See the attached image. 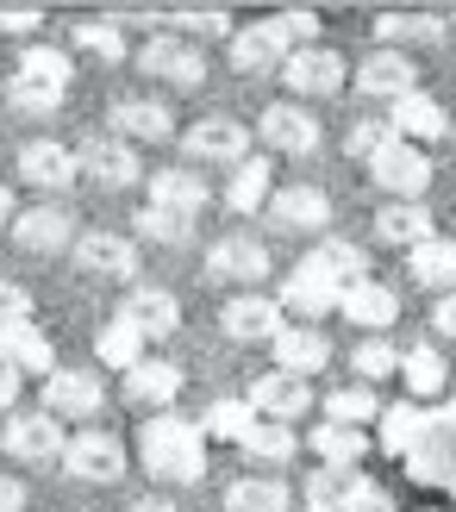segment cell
Masks as SVG:
<instances>
[{"label":"cell","instance_id":"6da1fadb","mask_svg":"<svg viewBox=\"0 0 456 512\" xmlns=\"http://www.w3.org/2000/svg\"><path fill=\"white\" fill-rule=\"evenodd\" d=\"M138 463L150 481H163V488H188V481L207 475V431L182 413H157L144 419L138 431Z\"/></svg>","mask_w":456,"mask_h":512},{"label":"cell","instance_id":"7a4b0ae2","mask_svg":"<svg viewBox=\"0 0 456 512\" xmlns=\"http://www.w3.org/2000/svg\"><path fill=\"white\" fill-rule=\"evenodd\" d=\"M132 63L150 75V82H163V88H200L207 82V50H200L194 38H175V32L144 38L132 50Z\"/></svg>","mask_w":456,"mask_h":512},{"label":"cell","instance_id":"3957f363","mask_svg":"<svg viewBox=\"0 0 456 512\" xmlns=\"http://www.w3.org/2000/svg\"><path fill=\"white\" fill-rule=\"evenodd\" d=\"M125 438H113L107 425H82V431H69V444H63V469L75 481H94V488H113V481L125 475Z\"/></svg>","mask_w":456,"mask_h":512},{"label":"cell","instance_id":"277c9868","mask_svg":"<svg viewBox=\"0 0 456 512\" xmlns=\"http://www.w3.org/2000/svg\"><path fill=\"white\" fill-rule=\"evenodd\" d=\"M75 169H82V182L88 188H107V194H119V188H138L144 182V163H138V150L132 144H119L113 132L107 138H82L75 144Z\"/></svg>","mask_w":456,"mask_h":512},{"label":"cell","instance_id":"5b68a950","mask_svg":"<svg viewBox=\"0 0 456 512\" xmlns=\"http://www.w3.org/2000/svg\"><path fill=\"white\" fill-rule=\"evenodd\" d=\"M350 82V63L338 57L332 44H300L294 57L282 63V88L288 100H325V94H338Z\"/></svg>","mask_w":456,"mask_h":512},{"label":"cell","instance_id":"8992f818","mask_svg":"<svg viewBox=\"0 0 456 512\" xmlns=\"http://www.w3.org/2000/svg\"><path fill=\"white\" fill-rule=\"evenodd\" d=\"M369 175H375V188H388V200H425V188H432V157H425L419 144L388 138L369 157Z\"/></svg>","mask_w":456,"mask_h":512},{"label":"cell","instance_id":"52a82bcc","mask_svg":"<svg viewBox=\"0 0 456 512\" xmlns=\"http://www.w3.org/2000/svg\"><path fill=\"white\" fill-rule=\"evenodd\" d=\"M219 331L232 344H275L288 331V313H282L275 294H232L219 306Z\"/></svg>","mask_w":456,"mask_h":512},{"label":"cell","instance_id":"ba28073f","mask_svg":"<svg viewBox=\"0 0 456 512\" xmlns=\"http://www.w3.org/2000/svg\"><path fill=\"white\" fill-rule=\"evenodd\" d=\"M63 444H69V431H63V419H50L44 406L38 413H13L7 431H0V450H7L13 463H63Z\"/></svg>","mask_w":456,"mask_h":512},{"label":"cell","instance_id":"9c48e42d","mask_svg":"<svg viewBox=\"0 0 456 512\" xmlns=\"http://www.w3.org/2000/svg\"><path fill=\"white\" fill-rule=\"evenodd\" d=\"M207 275L219 281V288L257 294V281L269 275V244H263V238H213V250H207Z\"/></svg>","mask_w":456,"mask_h":512},{"label":"cell","instance_id":"30bf717a","mask_svg":"<svg viewBox=\"0 0 456 512\" xmlns=\"http://www.w3.org/2000/svg\"><path fill=\"white\" fill-rule=\"evenodd\" d=\"M294 50L300 44L288 38L282 19H257V25H238L232 32V69L238 75H263V69H282Z\"/></svg>","mask_w":456,"mask_h":512},{"label":"cell","instance_id":"8fae6325","mask_svg":"<svg viewBox=\"0 0 456 512\" xmlns=\"http://www.w3.org/2000/svg\"><path fill=\"white\" fill-rule=\"evenodd\" d=\"M107 132L119 138V144H163V138H175V113L163 107V100H150V94H125V100H113L107 107Z\"/></svg>","mask_w":456,"mask_h":512},{"label":"cell","instance_id":"7c38bea8","mask_svg":"<svg viewBox=\"0 0 456 512\" xmlns=\"http://www.w3.org/2000/svg\"><path fill=\"white\" fill-rule=\"evenodd\" d=\"M75 269L100 275V281H138V238L119 232H75Z\"/></svg>","mask_w":456,"mask_h":512},{"label":"cell","instance_id":"4fadbf2b","mask_svg":"<svg viewBox=\"0 0 456 512\" xmlns=\"http://www.w3.org/2000/svg\"><path fill=\"white\" fill-rule=\"evenodd\" d=\"M257 138L269 150H282V157H313L325 132L300 100H275V107H263V119H257Z\"/></svg>","mask_w":456,"mask_h":512},{"label":"cell","instance_id":"5bb4252c","mask_svg":"<svg viewBox=\"0 0 456 512\" xmlns=\"http://www.w3.org/2000/svg\"><path fill=\"white\" fill-rule=\"evenodd\" d=\"M182 150H188L194 163H225V169H238V163L250 157V125L225 119V113H213V119H194L188 132H182Z\"/></svg>","mask_w":456,"mask_h":512},{"label":"cell","instance_id":"9a60e30c","mask_svg":"<svg viewBox=\"0 0 456 512\" xmlns=\"http://www.w3.org/2000/svg\"><path fill=\"white\" fill-rule=\"evenodd\" d=\"M282 313H300V319H325V313H338V300H344V288L332 275H325L313 256H300V263L288 269V281H282Z\"/></svg>","mask_w":456,"mask_h":512},{"label":"cell","instance_id":"2e32d148","mask_svg":"<svg viewBox=\"0 0 456 512\" xmlns=\"http://www.w3.org/2000/svg\"><path fill=\"white\" fill-rule=\"evenodd\" d=\"M244 400H250V413H257V419H275V425H300V419L313 413V388H307V381H294V375H282V369L257 375Z\"/></svg>","mask_w":456,"mask_h":512},{"label":"cell","instance_id":"e0dca14e","mask_svg":"<svg viewBox=\"0 0 456 512\" xmlns=\"http://www.w3.org/2000/svg\"><path fill=\"white\" fill-rule=\"evenodd\" d=\"M119 319L125 325H138V338H175L182 331V300H175L169 288H144V281H132L119 300Z\"/></svg>","mask_w":456,"mask_h":512},{"label":"cell","instance_id":"ac0fdd59","mask_svg":"<svg viewBox=\"0 0 456 512\" xmlns=\"http://www.w3.org/2000/svg\"><path fill=\"white\" fill-rule=\"evenodd\" d=\"M107 388H100L94 369H50L44 375V413L50 419H94Z\"/></svg>","mask_w":456,"mask_h":512},{"label":"cell","instance_id":"d6986e66","mask_svg":"<svg viewBox=\"0 0 456 512\" xmlns=\"http://www.w3.org/2000/svg\"><path fill=\"white\" fill-rule=\"evenodd\" d=\"M350 82H357V94H369V100H388V107H394V100L400 94H413L419 88V69H413V57H407V50H369V57L357 63V75H350Z\"/></svg>","mask_w":456,"mask_h":512},{"label":"cell","instance_id":"ffe728a7","mask_svg":"<svg viewBox=\"0 0 456 512\" xmlns=\"http://www.w3.org/2000/svg\"><path fill=\"white\" fill-rule=\"evenodd\" d=\"M388 132L400 138V144H438V138H450V113L438 107L425 88H413V94H400L394 107H388Z\"/></svg>","mask_w":456,"mask_h":512},{"label":"cell","instance_id":"44dd1931","mask_svg":"<svg viewBox=\"0 0 456 512\" xmlns=\"http://www.w3.org/2000/svg\"><path fill=\"white\" fill-rule=\"evenodd\" d=\"M125 400L138 406V413H175V400H182V369L169 363V356H144V363L125 375Z\"/></svg>","mask_w":456,"mask_h":512},{"label":"cell","instance_id":"7402d4cb","mask_svg":"<svg viewBox=\"0 0 456 512\" xmlns=\"http://www.w3.org/2000/svg\"><path fill=\"white\" fill-rule=\"evenodd\" d=\"M19 182H25V188H44V194L75 188V182H82V169H75V150L57 144V138H32V144L19 150Z\"/></svg>","mask_w":456,"mask_h":512},{"label":"cell","instance_id":"603a6c76","mask_svg":"<svg viewBox=\"0 0 456 512\" xmlns=\"http://www.w3.org/2000/svg\"><path fill=\"white\" fill-rule=\"evenodd\" d=\"M13 244L19 250H32V256H57V250H75V219L63 213V207H25L19 219H13Z\"/></svg>","mask_w":456,"mask_h":512},{"label":"cell","instance_id":"cb8c5ba5","mask_svg":"<svg viewBox=\"0 0 456 512\" xmlns=\"http://www.w3.org/2000/svg\"><path fill=\"white\" fill-rule=\"evenodd\" d=\"M375 238L394 244V250H419L425 238H438V219L425 200H382V213H375Z\"/></svg>","mask_w":456,"mask_h":512},{"label":"cell","instance_id":"d4e9b609","mask_svg":"<svg viewBox=\"0 0 456 512\" xmlns=\"http://www.w3.org/2000/svg\"><path fill=\"white\" fill-rule=\"evenodd\" d=\"M269 219L282 225V232H325V225H332V194L325 188H275Z\"/></svg>","mask_w":456,"mask_h":512},{"label":"cell","instance_id":"484cf974","mask_svg":"<svg viewBox=\"0 0 456 512\" xmlns=\"http://www.w3.org/2000/svg\"><path fill=\"white\" fill-rule=\"evenodd\" d=\"M338 313L350 319V325H363V331H388L394 319H400V294L388 288V281H357V288H344V300H338Z\"/></svg>","mask_w":456,"mask_h":512},{"label":"cell","instance_id":"4316f807","mask_svg":"<svg viewBox=\"0 0 456 512\" xmlns=\"http://www.w3.org/2000/svg\"><path fill=\"white\" fill-rule=\"evenodd\" d=\"M0 363H7L13 375H50L57 369V350H50V338L38 331V319H25V325L0 331Z\"/></svg>","mask_w":456,"mask_h":512},{"label":"cell","instance_id":"83f0119b","mask_svg":"<svg viewBox=\"0 0 456 512\" xmlns=\"http://www.w3.org/2000/svg\"><path fill=\"white\" fill-rule=\"evenodd\" d=\"M269 350H275V369L294 375V381H307V375H319L325 363H332V344H325L313 325H288Z\"/></svg>","mask_w":456,"mask_h":512},{"label":"cell","instance_id":"f1b7e54d","mask_svg":"<svg viewBox=\"0 0 456 512\" xmlns=\"http://www.w3.org/2000/svg\"><path fill=\"white\" fill-rule=\"evenodd\" d=\"M269 194H275V163L269 157H244L232 169V182H225V207L244 219V213H263Z\"/></svg>","mask_w":456,"mask_h":512},{"label":"cell","instance_id":"f546056e","mask_svg":"<svg viewBox=\"0 0 456 512\" xmlns=\"http://www.w3.org/2000/svg\"><path fill=\"white\" fill-rule=\"evenodd\" d=\"M225 512H294V488L275 475H238L225 488Z\"/></svg>","mask_w":456,"mask_h":512},{"label":"cell","instance_id":"4dcf8cb0","mask_svg":"<svg viewBox=\"0 0 456 512\" xmlns=\"http://www.w3.org/2000/svg\"><path fill=\"white\" fill-rule=\"evenodd\" d=\"M407 275L419 281V288L450 294L456 288V238H425L419 250H407Z\"/></svg>","mask_w":456,"mask_h":512},{"label":"cell","instance_id":"1f68e13d","mask_svg":"<svg viewBox=\"0 0 456 512\" xmlns=\"http://www.w3.org/2000/svg\"><path fill=\"white\" fill-rule=\"evenodd\" d=\"M13 82H38V88H57V94H69V82H75V63H69V50L25 44V50H19V69H13Z\"/></svg>","mask_w":456,"mask_h":512},{"label":"cell","instance_id":"d6a6232c","mask_svg":"<svg viewBox=\"0 0 456 512\" xmlns=\"http://www.w3.org/2000/svg\"><path fill=\"white\" fill-rule=\"evenodd\" d=\"M300 444H307L325 469H357L369 456V438H363V431H344V425H313Z\"/></svg>","mask_w":456,"mask_h":512},{"label":"cell","instance_id":"836d02e7","mask_svg":"<svg viewBox=\"0 0 456 512\" xmlns=\"http://www.w3.org/2000/svg\"><path fill=\"white\" fill-rule=\"evenodd\" d=\"M150 207H175V213H194L207 207V182H200L194 169H157L150 175Z\"/></svg>","mask_w":456,"mask_h":512},{"label":"cell","instance_id":"e575fe53","mask_svg":"<svg viewBox=\"0 0 456 512\" xmlns=\"http://www.w3.org/2000/svg\"><path fill=\"white\" fill-rule=\"evenodd\" d=\"M94 356H100V363H107V369L132 375V369L144 363V356H150V344L138 338V325H125V319L113 313L107 325H100V338H94Z\"/></svg>","mask_w":456,"mask_h":512},{"label":"cell","instance_id":"d590c367","mask_svg":"<svg viewBox=\"0 0 456 512\" xmlns=\"http://www.w3.org/2000/svg\"><path fill=\"white\" fill-rule=\"evenodd\" d=\"M375 38H388V50H400V44H438V38H450V19L444 13H382V19H375Z\"/></svg>","mask_w":456,"mask_h":512},{"label":"cell","instance_id":"8d00e7d4","mask_svg":"<svg viewBox=\"0 0 456 512\" xmlns=\"http://www.w3.org/2000/svg\"><path fill=\"white\" fill-rule=\"evenodd\" d=\"M194 213H175V207H138V219H132V238H150V244H163V250H175V244H188L194 238Z\"/></svg>","mask_w":456,"mask_h":512},{"label":"cell","instance_id":"74e56055","mask_svg":"<svg viewBox=\"0 0 456 512\" xmlns=\"http://www.w3.org/2000/svg\"><path fill=\"white\" fill-rule=\"evenodd\" d=\"M313 263L332 275L338 288H357V281H369V250H363V244H350V238H319Z\"/></svg>","mask_w":456,"mask_h":512},{"label":"cell","instance_id":"f35d334b","mask_svg":"<svg viewBox=\"0 0 456 512\" xmlns=\"http://www.w3.org/2000/svg\"><path fill=\"white\" fill-rule=\"evenodd\" d=\"M369 419H382V400H375V388H332L325 394V425H344V431H363Z\"/></svg>","mask_w":456,"mask_h":512},{"label":"cell","instance_id":"ab89813d","mask_svg":"<svg viewBox=\"0 0 456 512\" xmlns=\"http://www.w3.org/2000/svg\"><path fill=\"white\" fill-rule=\"evenodd\" d=\"M400 381L413 388V400L444 394V356H438V344H413V350H400Z\"/></svg>","mask_w":456,"mask_h":512},{"label":"cell","instance_id":"60d3db41","mask_svg":"<svg viewBox=\"0 0 456 512\" xmlns=\"http://www.w3.org/2000/svg\"><path fill=\"white\" fill-rule=\"evenodd\" d=\"M244 456H250V463H288V456L300 450V438H294V425H275V419H257V425H250L244 431V444H238Z\"/></svg>","mask_w":456,"mask_h":512},{"label":"cell","instance_id":"b9f144b4","mask_svg":"<svg viewBox=\"0 0 456 512\" xmlns=\"http://www.w3.org/2000/svg\"><path fill=\"white\" fill-rule=\"evenodd\" d=\"M75 50H82V57H100V63H125V57H132V44H125V32L113 19H82V25H75Z\"/></svg>","mask_w":456,"mask_h":512},{"label":"cell","instance_id":"7bdbcfd3","mask_svg":"<svg viewBox=\"0 0 456 512\" xmlns=\"http://www.w3.org/2000/svg\"><path fill=\"white\" fill-rule=\"evenodd\" d=\"M350 369H357L363 388H369V381H388V375H400V350L388 338H363L357 350H350Z\"/></svg>","mask_w":456,"mask_h":512},{"label":"cell","instance_id":"ee69618b","mask_svg":"<svg viewBox=\"0 0 456 512\" xmlns=\"http://www.w3.org/2000/svg\"><path fill=\"white\" fill-rule=\"evenodd\" d=\"M257 425V413H250V400H213L207 406V438H232V444H244V431Z\"/></svg>","mask_w":456,"mask_h":512},{"label":"cell","instance_id":"f6af8a7d","mask_svg":"<svg viewBox=\"0 0 456 512\" xmlns=\"http://www.w3.org/2000/svg\"><path fill=\"white\" fill-rule=\"evenodd\" d=\"M350 488H357V469H313L307 481H300V494H307V506H332L338 512V500L350 494Z\"/></svg>","mask_w":456,"mask_h":512},{"label":"cell","instance_id":"bcb514c9","mask_svg":"<svg viewBox=\"0 0 456 512\" xmlns=\"http://www.w3.org/2000/svg\"><path fill=\"white\" fill-rule=\"evenodd\" d=\"M419 438V406H394V413H382V450L400 456V450H413Z\"/></svg>","mask_w":456,"mask_h":512},{"label":"cell","instance_id":"7dc6e473","mask_svg":"<svg viewBox=\"0 0 456 512\" xmlns=\"http://www.w3.org/2000/svg\"><path fill=\"white\" fill-rule=\"evenodd\" d=\"M182 32H213V38H232L238 25H232V13H219V7H175L169 13Z\"/></svg>","mask_w":456,"mask_h":512},{"label":"cell","instance_id":"c3c4849f","mask_svg":"<svg viewBox=\"0 0 456 512\" xmlns=\"http://www.w3.org/2000/svg\"><path fill=\"white\" fill-rule=\"evenodd\" d=\"M7 100H13V113H38V119H50V113L63 107V94L57 88H38V82H13Z\"/></svg>","mask_w":456,"mask_h":512},{"label":"cell","instance_id":"681fc988","mask_svg":"<svg viewBox=\"0 0 456 512\" xmlns=\"http://www.w3.org/2000/svg\"><path fill=\"white\" fill-rule=\"evenodd\" d=\"M338 512H394V494L382 488V481H369V475H357V488H350V494L338 500Z\"/></svg>","mask_w":456,"mask_h":512},{"label":"cell","instance_id":"f907efd6","mask_svg":"<svg viewBox=\"0 0 456 512\" xmlns=\"http://www.w3.org/2000/svg\"><path fill=\"white\" fill-rule=\"evenodd\" d=\"M394 132H388V119H357V125H350V138H344V150H350V157H375V150H382Z\"/></svg>","mask_w":456,"mask_h":512},{"label":"cell","instance_id":"816d5d0a","mask_svg":"<svg viewBox=\"0 0 456 512\" xmlns=\"http://www.w3.org/2000/svg\"><path fill=\"white\" fill-rule=\"evenodd\" d=\"M25 319H32V288L0 281V331H7V325H25Z\"/></svg>","mask_w":456,"mask_h":512},{"label":"cell","instance_id":"f5cc1de1","mask_svg":"<svg viewBox=\"0 0 456 512\" xmlns=\"http://www.w3.org/2000/svg\"><path fill=\"white\" fill-rule=\"evenodd\" d=\"M44 13L38 7H0V32H38Z\"/></svg>","mask_w":456,"mask_h":512},{"label":"cell","instance_id":"db71d44e","mask_svg":"<svg viewBox=\"0 0 456 512\" xmlns=\"http://www.w3.org/2000/svg\"><path fill=\"white\" fill-rule=\"evenodd\" d=\"M432 331H438V338H456V288L432 300Z\"/></svg>","mask_w":456,"mask_h":512},{"label":"cell","instance_id":"11a10c76","mask_svg":"<svg viewBox=\"0 0 456 512\" xmlns=\"http://www.w3.org/2000/svg\"><path fill=\"white\" fill-rule=\"evenodd\" d=\"M0 512H25V481L19 475H0Z\"/></svg>","mask_w":456,"mask_h":512},{"label":"cell","instance_id":"9f6ffc18","mask_svg":"<svg viewBox=\"0 0 456 512\" xmlns=\"http://www.w3.org/2000/svg\"><path fill=\"white\" fill-rule=\"evenodd\" d=\"M13 400H19V375L0 363V413H13Z\"/></svg>","mask_w":456,"mask_h":512},{"label":"cell","instance_id":"6f0895ef","mask_svg":"<svg viewBox=\"0 0 456 512\" xmlns=\"http://www.w3.org/2000/svg\"><path fill=\"white\" fill-rule=\"evenodd\" d=\"M19 219V207H13V188H0V225H13Z\"/></svg>","mask_w":456,"mask_h":512},{"label":"cell","instance_id":"680465c9","mask_svg":"<svg viewBox=\"0 0 456 512\" xmlns=\"http://www.w3.org/2000/svg\"><path fill=\"white\" fill-rule=\"evenodd\" d=\"M132 512H175V500H163V494H157V500H138Z\"/></svg>","mask_w":456,"mask_h":512},{"label":"cell","instance_id":"91938a15","mask_svg":"<svg viewBox=\"0 0 456 512\" xmlns=\"http://www.w3.org/2000/svg\"><path fill=\"white\" fill-rule=\"evenodd\" d=\"M300 512H332V506H300Z\"/></svg>","mask_w":456,"mask_h":512},{"label":"cell","instance_id":"94428289","mask_svg":"<svg viewBox=\"0 0 456 512\" xmlns=\"http://www.w3.org/2000/svg\"><path fill=\"white\" fill-rule=\"evenodd\" d=\"M425 512H450V506H425Z\"/></svg>","mask_w":456,"mask_h":512}]
</instances>
